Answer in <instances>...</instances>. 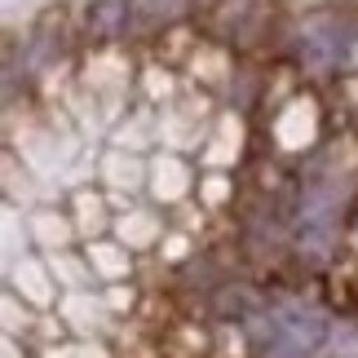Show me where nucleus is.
Instances as JSON below:
<instances>
[{
	"label": "nucleus",
	"mask_w": 358,
	"mask_h": 358,
	"mask_svg": "<svg viewBox=\"0 0 358 358\" xmlns=\"http://www.w3.org/2000/svg\"><path fill=\"white\" fill-rule=\"evenodd\" d=\"M195 0H137V22L142 27H173L182 22Z\"/></svg>",
	"instance_id": "6"
},
{
	"label": "nucleus",
	"mask_w": 358,
	"mask_h": 358,
	"mask_svg": "<svg viewBox=\"0 0 358 358\" xmlns=\"http://www.w3.org/2000/svg\"><path fill=\"white\" fill-rule=\"evenodd\" d=\"M137 22V0H89L85 5V31L93 40H120Z\"/></svg>",
	"instance_id": "4"
},
{
	"label": "nucleus",
	"mask_w": 358,
	"mask_h": 358,
	"mask_svg": "<svg viewBox=\"0 0 358 358\" xmlns=\"http://www.w3.org/2000/svg\"><path fill=\"white\" fill-rule=\"evenodd\" d=\"M248 327L257 358H319L327 345V319L310 306H261Z\"/></svg>",
	"instance_id": "1"
},
{
	"label": "nucleus",
	"mask_w": 358,
	"mask_h": 358,
	"mask_svg": "<svg viewBox=\"0 0 358 358\" xmlns=\"http://www.w3.org/2000/svg\"><path fill=\"white\" fill-rule=\"evenodd\" d=\"M341 199H345V182L336 177V169L332 164H314L306 186H301V203H296V248H301V257L323 261L336 248Z\"/></svg>",
	"instance_id": "2"
},
{
	"label": "nucleus",
	"mask_w": 358,
	"mask_h": 358,
	"mask_svg": "<svg viewBox=\"0 0 358 358\" xmlns=\"http://www.w3.org/2000/svg\"><path fill=\"white\" fill-rule=\"evenodd\" d=\"M261 306H266L261 292H252L248 283H226V287L213 292V310L222 314V319H252Z\"/></svg>",
	"instance_id": "5"
},
{
	"label": "nucleus",
	"mask_w": 358,
	"mask_h": 358,
	"mask_svg": "<svg viewBox=\"0 0 358 358\" xmlns=\"http://www.w3.org/2000/svg\"><path fill=\"white\" fill-rule=\"evenodd\" d=\"M350 45H354V27L341 13H314L296 31V53L310 71H336L350 58Z\"/></svg>",
	"instance_id": "3"
}]
</instances>
